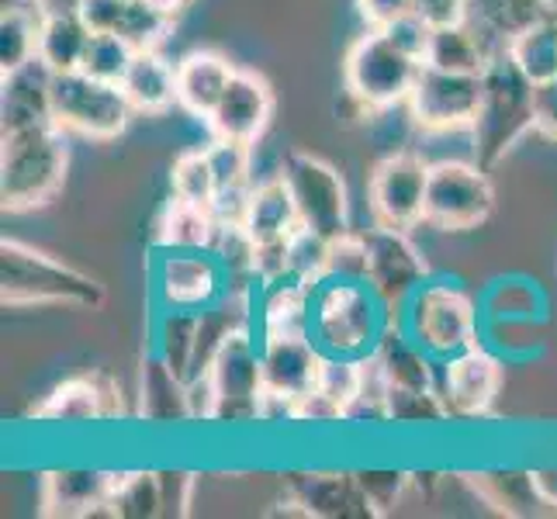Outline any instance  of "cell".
Masks as SVG:
<instances>
[{"mask_svg":"<svg viewBox=\"0 0 557 519\" xmlns=\"http://www.w3.org/2000/svg\"><path fill=\"white\" fill-rule=\"evenodd\" d=\"M395 325V316L368 281L325 277L312 287L309 336L322 357L363 360Z\"/></svg>","mask_w":557,"mask_h":519,"instance_id":"cell-1","label":"cell"},{"mask_svg":"<svg viewBox=\"0 0 557 519\" xmlns=\"http://www.w3.org/2000/svg\"><path fill=\"white\" fill-rule=\"evenodd\" d=\"M70 143L55 122H35L0 132V205L35 211L55 201L66 184Z\"/></svg>","mask_w":557,"mask_h":519,"instance_id":"cell-2","label":"cell"},{"mask_svg":"<svg viewBox=\"0 0 557 519\" xmlns=\"http://www.w3.org/2000/svg\"><path fill=\"white\" fill-rule=\"evenodd\" d=\"M0 301L4 309H32V305L35 309L42 305L101 309L104 284L46 249L4 239L0 243Z\"/></svg>","mask_w":557,"mask_h":519,"instance_id":"cell-3","label":"cell"},{"mask_svg":"<svg viewBox=\"0 0 557 519\" xmlns=\"http://www.w3.org/2000/svg\"><path fill=\"white\" fill-rule=\"evenodd\" d=\"M533 81L509 52H498L482 70V104L471 122V149L478 166H498L533 132Z\"/></svg>","mask_w":557,"mask_h":519,"instance_id":"cell-4","label":"cell"},{"mask_svg":"<svg viewBox=\"0 0 557 519\" xmlns=\"http://www.w3.org/2000/svg\"><path fill=\"white\" fill-rule=\"evenodd\" d=\"M406 336L436 363L471 350L482 336V309L457 281H426L398 316Z\"/></svg>","mask_w":557,"mask_h":519,"instance_id":"cell-5","label":"cell"},{"mask_svg":"<svg viewBox=\"0 0 557 519\" xmlns=\"http://www.w3.org/2000/svg\"><path fill=\"white\" fill-rule=\"evenodd\" d=\"M422 63V52L401 42L392 28H371L343 60V84L360 108L384 111L409 101Z\"/></svg>","mask_w":557,"mask_h":519,"instance_id":"cell-6","label":"cell"},{"mask_svg":"<svg viewBox=\"0 0 557 519\" xmlns=\"http://www.w3.org/2000/svg\"><path fill=\"white\" fill-rule=\"evenodd\" d=\"M132 119V104L122 84H108L84 70L52 76V122L84 139H119Z\"/></svg>","mask_w":557,"mask_h":519,"instance_id":"cell-7","label":"cell"},{"mask_svg":"<svg viewBox=\"0 0 557 519\" xmlns=\"http://www.w3.org/2000/svg\"><path fill=\"white\" fill-rule=\"evenodd\" d=\"M492 211H495V187L485 166L460 163V160L430 163L422 222L440 228V233H471V228L488 222Z\"/></svg>","mask_w":557,"mask_h":519,"instance_id":"cell-8","label":"cell"},{"mask_svg":"<svg viewBox=\"0 0 557 519\" xmlns=\"http://www.w3.org/2000/svg\"><path fill=\"white\" fill-rule=\"evenodd\" d=\"M215 388V416L211 422H260V395H263V363L260 339L253 325H239L222 346L211 368L205 371Z\"/></svg>","mask_w":557,"mask_h":519,"instance_id":"cell-9","label":"cell"},{"mask_svg":"<svg viewBox=\"0 0 557 519\" xmlns=\"http://www.w3.org/2000/svg\"><path fill=\"white\" fill-rule=\"evenodd\" d=\"M228 267L215 249H160L152 260V292L160 309L205 312L228 292Z\"/></svg>","mask_w":557,"mask_h":519,"instance_id":"cell-10","label":"cell"},{"mask_svg":"<svg viewBox=\"0 0 557 519\" xmlns=\"http://www.w3.org/2000/svg\"><path fill=\"white\" fill-rule=\"evenodd\" d=\"M281 177L292 187V198L298 205V219L305 228L333 239L350 228V198L339 170L312 152H287L281 163Z\"/></svg>","mask_w":557,"mask_h":519,"instance_id":"cell-11","label":"cell"},{"mask_svg":"<svg viewBox=\"0 0 557 519\" xmlns=\"http://www.w3.org/2000/svg\"><path fill=\"white\" fill-rule=\"evenodd\" d=\"M406 104L422 132L471 128L478 104H482V73H454L422 63Z\"/></svg>","mask_w":557,"mask_h":519,"instance_id":"cell-12","label":"cell"},{"mask_svg":"<svg viewBox=\"0 0 557 519\" xmlns=\"http://www.w3.org/2000/svg\"><path fill=\"white\" fill-rule=\"evenodd\" d=\"M368 284L388 305L395 322L406 309V301L430 281V263L422 249L406 236V228L374 225L368 228Z\"/></svg>","mask_w":557,"mask_h":519,"instance_id":"cell-13","label":"cell"},{"mask_svg":"<svg viewBox=\"0 0 557 519\" xmlns=\"http://www.w3.org/2000/svg\"><path fill=\"white\" fill-rule=\"evenodd\" d=\"M426 184H430V163L416 152H392L384 157L368 184V201L377 225L388 228H409L422 222L426 211Z\"/></svg>","mask_w":557,"mask_h":519,"instance_id":"cell-14","label":"cell"},{"mask_svg":"<svg viewBox=\"0 0 557 519\" xmlns=\"http://www.w3.org/2000/svg\"><path fill=\"white\" fill-rule=\"evenodd\" d=\"M436 388L454 419H482L492 412L498 392H503V360L478 343L440 363Z\"/></svg>","mask_w":557,"mask_h":519,"instance_id":"cell-15","label":"cell"},{"mask_svg":"<svg viewBox=\"0 0 557 519\" xmlns=\"http://www.w3.org/2000/svg\"><path fill=\"white\" fill-rule=\"evenodd\" d=\"M119 482H122V471L52 468L42 474L38 512L49 516V519L114 516V492H119Z\"/></svg>","mask_w":557,"mask_h":519,"instance_id":"cell-16","label":"cell"},{"mask_svg":"<svg viewBox=\"0 0 557 519\" xmlns=\"http://www.w3.org/2000/svg\"><path fill=\"white\" fill-rule=\"evenodd\" d=\"M274 119V90L253 70H236L233 84L225 87L219 108L208 114V128L215 139L257 146Z\"/></svg>","mask_w":557,"mask_h":519,"instance_id":"cell-17","label":"cell"},{"mask_svg":"<svg viewBox=\"0 0 557 519\" xmlns=\"http://www.w3.org/2000/svg\"><path fill=\"white\" fill-rule=\"evenodd\" d=\"M122 416V388L104 371L76 374L38 401L32 419L38 422H101Z\"/></svg>","mask_w":557,"mask_h":519,"instance_id":"cell-18","label":"cell"},{"mask_svg":"<svg viewBox=\"0 0 557 519\" xmlns=\"http://www.w3.org/2000/svg\"><path fill=\"white\" fill-rule=\"evenodd\" d=\"M287 495L305 509V516L315 519H371L377 509L363 495L357 474L343 471H312V474H292Z\"/></svg>","mask_w":557,"mask_h":519,"instance_id":"cell-19","label":"cell"},{"mask_svg":"<svg viewBox=\"0 0 557 519\" xmlns=\"http://www.w3.org/2000/svg\"><path fill=\"white\" fill-rule=\"evenodd\" d=\"M322 350L312 336H271L260 339V363H263V388L301 398L319 384Z\"/></svg>","mask_w":557,"mask_h":519,"instance_id":"cell-20","label":"cell"},{"mask_svg":"<svg viewBox=\"0 0 557 519\" xmlns=\"http://www.w3.org/2000/svg\"><path fill=\"white\" fill-rule=\"evenodd\" d=\"M52 76L55 70L32 55L28 63L14 66L0 81V128H22L35 122H52Z\"/></svg>","mask_w":557,"mask_h":519,"instance_id":"cell-21","label":"cell"},{"mask_svg":"<svg viewBox=\"0 0 557 519\" xmlns=\"http://www.w3.org/2000/svg\"><path fill=\"white\" fill-rule=\"evenodd\" d=\"M236 66L228 63V55L195 49L177 60V104L190 119H205L219 108L225 87L233 84Z\"/></svg>","mask_w":557,"mask_h":519,"instance_id":"cell-22","label":"cell"},{"mask_svg":"<svg viewBox=\"0 0 557 519\" xmlns=\"http://www.w3.org/2000/svg\"><path fill=\"white\" fill-rule=\"evenodd\" d=\"M139 416L149 419V422H157V427H170V422L195 419V412H190V388H187V381L157 354V346H152V350L146 354V360H143Z\"/></svg>","mask_w":557,"mask_h":519,"instance_id":"cell-23","label":"cell"},{"mask_svg":"<svg viewBox=\"0 0 557 519\" xmlns=\"http://www.w3.org/2000/svg\"><path fill=\"white\" fill-rule=\"evenodd\" d=\"M122 90L139 114H163L177 104V63L160 55V49H139L122 76Z\"/></svg>","mask_w":557,"mask_h":519,"instance_id":"cell-24","label":"cell"},{"mask_svg":"<svg viewBox=\"0 0 557 519\" xmlns=\"http://www.w3.org/2000/svg\"><path fill=\"white\" fill-rule=\"evenodd\" d=\"M478 498L503 512V516H541L544 506H557V498L544 489L536 474L527 471H482L468 474Z\"/></svg>","mask_w":557,"mask_h":519,"instance_id":"cell-25","label":"cell"},{"mask_svg":"<svg viewBox=\"0 0 557 519\" xmlns=\"http://www.w3.org/2000/svg\"><path fill=\"white\" fill-rule=\"evenodd\" d=\"M309 305L312 287L295 277L260 284V339L271 336H309Z\"/></svg>","mask_w":557,"mask_h":519,"instance_id":"cell-26","label":"cell"},{"mask_svg":"<svg viewBox=\"0 0 557 519\" xmlns=\"http://www.w3.org/2000/svg\"><path fill=\"white\" fill-rule=\"evenodd\" d=\"M301 225L298 219V205L292 198V187L274 173L263 184H253V195H249V211H246V236L253 243H271V239H287Z\"/></svg>","mask_w":557,"mask_h":519,"instance_id":"cell-27","label":"cell"},{"mask_svg":"<svg viewBox=\"0 0 557 519\" xmlns=\"http://www.w3.org/2000/svg\"><path fill=\"white\" fill-rule=\"evenodd\" d=\"M374 357L381 360V371H384V378H388V388L392 384H398V388H436L440 363L426 350H419L398 322L388 330V336L381 339Z\"/></svg>","mask_w":557,"mask_h":519,"instance_id":"cell-28","label":"cell"},{"mask_svg":"<svg viewBox=\"0 0 557 519\" xmlns=\"http://www.w3.org/2000/svg\"><path fill=\"white\" fill-rule=\"evenodd\" d=\"M42 22L46 14L38 11L35 0H4V8H0V73L38 55Z\"/></svg>","mask_w":557,"mask_h":519,"instance_id":"cell-29","label":"cell"},{"mask_svg":"<svg viewBox=\"0 0 557 519\" xmlns=\"http://www.w3.org/2000/svg\"><path fill=\"white\" fill-rule=\"evenodd\" d=\"M219 233V222L211 208L170 198L157 222V246L160 249H211Z\"/></svg>","mask_w":557,"mask_h":519,"instance_id":"cell-30","label":"cell"},{"mask_svg":"<svg viewBox=\"0 0 557 519\" xmlns=\"http://www.w3.org/2000/svg\"><path fill=\"white\" fill-rule=\"evenodd\" d=\"M198 336H201V312L187 309H163L157 322V354L174 368L184 381L195 374V357H198Z\"/></svg>","mask_w":557,"mask_h":519,"instance_id":"cell-31","label":"cell"},{"mask_svg":"<svg viewBox=\"0 0 557 519\" xmlns=\"http://www.w3.org/2000/svg\"><path fill=\"white\" fill-rule=\"evenodd\" d=\"M90 35H94V28L84 22V14H52L42 22L38 55H42L55 73L81 70Z\"/></svg>","mask_w":557,"mask_h":519,"instance_id":"cell-32","label":"cell"},{"mask_svg":"<svg viewBox=\"0 0 557 519\" xmlns=\"http://www.w3.org/2000/svg\"><path fill=\"white\" fill-rule=\"evenodd\" d=\"M426 63L454 73H482L488 66V52L482 46V38L460 22V25L430 28Z\"/></svg>","mask_w":557,"mask_h":519,"instance_id":"cell-33","label":"cell"},{"mask_svg":"<svg viewBox=\"0 0 557 519\" xmlns=\"http://www.w3.org/2000/svg\"><path fill=\"white\" fill-rule=\"evenodd\" d=\"M509 55L533 84L554 81L557 76V11H550L536 25L516 35L509 42Z\"/></svg>","mask_w":557,"mask_h":519,"instance_id":"cell-34","label":"cell"},{"mask_svg":"<svg viewBox=\"0 0 557 519\" xmlns=\"http://www.w3.org/2000/svg\"><path fill=\"white\" fill-rule=\"evenodd\" d=\"M170 190H174V198L190 201V205H201V208L215 205L219 181H215V170H211L208 149H190L184 157H177L174 170H170Z\"/></svg>","mask_w":557,"mask_h":519,"instance_id":"cell-35","label":"cell"},{"mask_svg":"<svg viewBox=\"0 0 557 519\" xmlns=\"http://www.w3.org/2000/svg\"><path fill=\"white\" fill-rule=\"evenodd\" d=\"M384 406H388V422H398V427H433V422L450 419L440 388H398L392 384Z\"/></svg>","mask_w":557,"mask_h":519,"instance_id":"cell-36","label":"cell"},{"mask_svg":"<svg viewBox=\"0 0 557 519\" xmlns=\"http://www.w3.org/2000/svg\"><path fill=\"white\" fill-rule=\"evenodd\" d=\"M114 516H125V519L163 516L160 471H122L119 492H114Z\"/></svg>","mask_w":557,"mask_h":519,"instance_id":"cell-37","label":"cell"},{"mask_svg":"<svg viewBox=\"0 0 557 519\" xmlns=\"http://www.w3.org/2000/svg\"><path fill=\"white\" fill-rule=\"evenodd\" d=\"M136 46L128 42V38L114 35V32H94L90 42H87V52H84V63L81 70L98 76V81H108V84H122L125 70L136 60Z\"/></svg>","mask_w":557,"mask_h":519,"instance_id":"cell-38","label":"cell"},{"mask_svg":"<svg viewBox=\"0 0 557 519\" xmlns=\"http://www.w3.org/2000/svg\"><path fill=\"white\" fill-rule=\"evenodd\" d=\"M325 249H330V239L298 225L292 239H287V267H292V277L309 287L325 281Z\"/></svg>","mask_w":557,"mask_h":519,"instance_id":"cell-39","label":"cell"},{"mask_svg":"<svg viewBox=\"0 0 557 519\" xmlns=\"http://www.w3.org/2000/svg\"><path fill=\"white\" fill-rule=\"evenodd\" d=\"M368 236L363 233H339L325 249V277L336 281H368Z\"/></svg>","mask_w":557,"mask_h":519,"instance_id":"cell-40","label":"cell"},{"mask_svg":"<svg viewBox=\"0 0 557 519\" xmlns=\"http://www.w3.org/2000/svg\"><path fill=\"white\" fill-rule=\"evenodd\" d=\"M315 388H319L322 395H330V398L336 401V406L343 409V419H347V409L354 406L357 395H360V360H336V357H325Z\"/></svg>","mask_w":557,"mask_h":519,"instance_id":"cell-41","label":"cell"},{"mask_svg":"<svg viewBox=\"0 0 557 519\" xmlns=\"http://www.w3.org/2000/svg\"><path fill=\"white\" fill-rule=\"evenodd\" d=\"M249 149H253V146L225 143V139H215V143L208 146V157H211V170H215L219 190L253 184V181H249Z\"/></svg>","mask_w":557,"mask_h":519,"instance_id":"cell-42","label":"cell"},{"mask_svg":"<svg viewBox=\"0 0 557 519\" xmlns=\"http://www.w3.org/2000/svg\"><path fill=\"white\" fill-rule=\"evenodd\" d=\"M357 482H360L363 495L371 498V506L381 516V512H388L398 503L412 478L406 471H357Z\"/></svg>","mask_w":557,"mask_h":519,"instance_id":"cell-43","label":"cell"},{"mask_svg":"<svg viewBox=\"0 0 557 519\" xmlns=\"http://www.w3.org/2000/svg\"><path fill=\"white\" fill-rule=\"evenodd\" d=\"M287 239H292V236H287ZM287 239L253 243V263H249V274H253L260 284L292 277V267H287Z\"/></svg>","mask_w":557,"mask_h":519,"instance_id":"cell-44","label":"cell"},{"mask_svg":"<svg viewBox=\"0 0 557 519\" xmlns=\"http://www.w3.org/2000/svg\"><path fill=\"white\" fill-rule=\"evenodd\" d=\"M533 132L557 143V76L533 87Z\"/></svg>","mask_w":557,"mask_h":519,"instance_id":"cell-45","label":"cell"},{"mask_svg":"<svg viewBox=\"0 0 557 519\" xmlns=\"http://www.w3.org/2000/svg\"><path fill=\"white\" fill-rule=\"evenodd\" d=\"M160 485H163V516H187L190 492H195V474L160 471Z\"/></svg>","mask_w":557,"mask_h":519,"instance_id":"cell-46","label":"cell"},{"mask_svg":"<svg viewBox=\"0 0 557 519\" xmlns=\"http://www.w3.org/2000/svg\"><path fill=\"white\" fill-rule=\"evenodd\" d=\"M416 17H422L430 28L460 25L468 17V0H416Z\"/></svg>","mask_w":557,"mask_h":519,"instance_id":"cell-47","label":"cell"},{"mask_svg":"<svg viewBox=\"0 0 557 519\" xmlns=\"http://www.w3.org/2000/svg\"><path fill=\"white\" fill-rule=\"evenodd\" d=\"M357 8L371 28H388L416 11V0H357Z\"/></svg>","mask_w":557,"mask_h":519,"instance_id":"cell-48","label":"cell"},{"mask_svg":"<svg viewBox=\"0 0 557 519\" xmlns=\"http://www.w3.org/2000/svg\"><path fill=\"white\" fill-rule=\"evenodd\" d=\"M295 422H343V409L330 395H322L319 388H312L309 395L298 398Z\"/></svg>","mask_w":557,"mask_h":519,"instance_id":"cell-49","label":"cell"},{"mask_svg":"<svg viewBox=\"0 0 557 519\" xmlns=\"http://www.w3.org/2000/svg\"><path fill=\"white\" fill-rule=\"evenodd\" d=\"M35 4L46 17H52V14H81L84 0H35Z\"/></svg>","mask_w":557,"mask_h":519,"instance_id":"cell-50","label":"cell"},{"mask_svg":"<svg viewBox=\"0 0 557 519\" xmlns=\"http://www.w3.org/2000/svg\"><path fill=\"white\" fill-rule=\"evenodd\" d=\"M149 4H152V8H160V11H166V14H177V11L187 4V0H149Z\"/></svg>","mask_w":557,"mask_h":519,"instance_id":"cell-51","label":"cell"},{"mask_svg":"<svg viewBox=\"0 0 557 519\" xmlns=\"http://www.w3.org/2000/svg\"><path fill=\"white\" fill-rule=\"evenodd\" d=\"M550 8H554V11H557V0H550Z\"/></svg>","mask_w":557,"mask_h":519,"instance_id":"cell-52","label":"cell"}]
</instances>
